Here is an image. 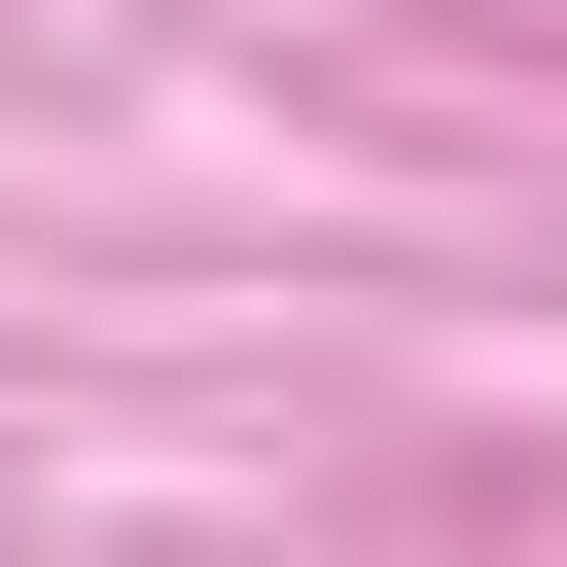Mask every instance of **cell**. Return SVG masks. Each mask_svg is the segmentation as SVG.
I'll return each instance as SVG.
<instances>
[{
  "label": "cell",
  "mask_w": 567,
  "mask_h": 567,
  "mask_svg": "<svg viewBox=\"0 0 567 567\" xmlns=\"http://www.w3.org/2000/svg\"><path fill=\"white\" fill-rule=\"evenodd\" d=\"M532 35H567V0H532Z\"/></svg>",
  "instance_id": "cell-1"
}]
</instances>
